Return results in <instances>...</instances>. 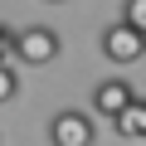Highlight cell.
Segmentation results:
<instances>
[{
  "instance_id": "obj_1",
  "label": "cell",
  "mask_w": 146,
  "mask_h": 146,
  "mask_svg": "<svg viewBox=\"0 0 146 146\" xmlns=\"http://www.w3.org/2000/svg\"><path fill=\"white\" fill-rule=\"evenodd\" d=\"M58 49H63V39H58V29H49V25H29V29H20V34H15V58H20V63H29V68L54 63V58H58Z\"/></svg>"
},
{
  "instance_id": "obj_2",
  "label": "cell",
  "mask_w": 146,
  "mask_h": 146,
  "mask_svg": "<svg viewBox=\"0 0 146 146\" xmlns=\"http://www.w3.org/2000/svg\"><path fill=\"white\" fill-rule=\"evenodd\" d=\"M98 141V127L83 107H63L49 117V146H93Z\"/></svg>"
},
{
  "instance_id": "obj_3",
  "label": "cell",
  "mask_w": 146,
  "mask_h": 146,
  "mask_svg": "<svg viewBox=\"0 0 146 146\" xmlns=\"http://www.w3.org/2000/svg\"><path fill=\"white\" fill-rule=\"evenodd\" d=\"M102 54L112 58V63H136L141 54H146V34H136L131 25H107L102 29Z\"/></svg>"
},
{
  "instance_id": "obj_4",
  "label": "cell",
  "mask_w": 146,
  "mask_h": 146,
  "mask_svg": "<svg viewBox=\"0 0 146 146\" xmlns=\"http://www.w3.org/2000/svg\"><path fill=\"white\" fill-rule=\"evenodd\" d=\"M136 102V88L127 83V78H102V83H93V112L98 117H117L122 107H131Z\"/></svg>"
},
{
  "instance_id": "obj_5",
  "label": "cell",
  "mask_w": 146,
  "mask_h": 146,
  "mask_svg": "<svg viewBox=\"0 0 146 146\" xmlns=\"http://www.w3.org/2000/svg\"><path fill=\"white\" fill-rule=\"evenodd\" d=\"M112 127H117L122 136H141V98H136L131 107H122V112L112 117Z\"/></svg>"
},
{
  "instance_id": "obj_6",
  "label": "cell",
  "mask_w": 146,
  "mask_h": 146,
  "mask_svg": "<svg viewBox=\"0 0 146 146\" xmlns=\"http://www.w3.org/2000/svg\"><path fill=\"white\" fill-rule=\"evenodd\" d=\"M122 25H131L136 34H146V0H122Z\"/></svg>"
},
{
  "instance_id": "obj_7",
  "label": "cell",
  "mask_w": 146,
  "mask_h": 146,
  "mask_svg": "<svg viewBox=\"0 0 146 146\" xmlns=\"http://www.w3.org/2000/svg\"><path fill=\"white\" fill-rule=\"evenodd\" d=\"M15 93H20V78H15V68H10V63H0V102H10Z\"/></svg>"
},
{
  "instance_id": "obj_8",
  "label": "cell",
  "mask_w": 146,
  "mask_h": 146,
  "mask_svg": "<svg viewBox=\"0 0 146 146\" xmlns=\"http://www.w3.org/2000/svg\"><path fill=\"white\" fill-rule=\"evenodd\" d=\"M10 58H15V29L0 25V63H10Z\"/></svg>"
},
{
  "instance_id": "obj_9",
  "label": "cell",
  "mask_w": 146,
  "mask_h": 146,
  "mask_svg": "<svg viewBox=\"0 0 146 146\" xmlns=\"http://www.w3.org/2000/svg\"><path fill=\"white\" fill-rule=\"evenodd\" d=\"M141 136H146V102H141Z\"/></svg>"
},
{
  "instance_id": "obj_10",
  "label": "cell",
  "mask_w": 146,
  "mask_h": 146,
  "mask_svg": "<svg viewBox=\"0 0 146 146\" xmlns=\"http://www.w3.org/2000/svg\"><path fill=\"white\" fill-rule=\"evenodd\" d=\"M49 5H63V0H49Z\"/></svg>"
}]
</instances>
